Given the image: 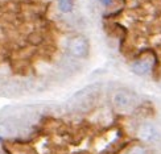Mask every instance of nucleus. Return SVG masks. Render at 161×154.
<instances>
[{
    "instance_id": "obj_1",
    "label": "nucleus",
    "mask_w": 161,
    "mask_h": 154,
    "mask_svg": "<svg viewBox=\"0 0 161 154\" xmlns=\"http://www.w3.org/2000/svg\"><path fill=\"white\" fill-rule=\"evenodd\" d=\"M69 50L75 57H85L87 54V51H89V44H87V41L83 37H75L70 40Z\"/></svg>"
},
{
    "instance_id": "obj_2",
    "label": "nucleus",
    "mask_w": 161,
    "mask_h": 154,
    "mask_svg": "<svg viewBox=\"0 0 161 154\" xmlns=\"http://www.w3.org/2000/svg\"><path fill=\"white\" fill-rule=\"evenodd\" d=\"M137 136L145 142H152V141H156V140L158 138V132H157L156 126L153 124L144 123V124H142L139 126Z\"/></svg>"
},
{
    "instance_id": "obj_3",
    "label": "nucleus",
    "mask_w": 161,
    "mask_h": 154,
    "mask_svg": "<svg viewBox=\"0 0 161 154\" xmlns=\"http://www.w3.org/2000/svg\"><path fill=\"white\" fill-rule=\"evenodd\" d=\"M132 104H133V98L128 92L120 91V92H116L115 95H114V105L120 111L130 109L132 107Z\"/></svg>"
},
{
    "instance_id": "obj_4",
    "label": "nucleus",
    "mask_w": 161,
    "mask_h": 154,
    "mask_svg": "<svg viewBox=\"0 0 161 154\" xmlns=\"http://www.w3.org/2000/svg\"><path fill=\"white\" fill-rule=\"evenodd\" d=\"M17 133V126L11 123H2L0 124V137H8Z\"/></svg>"
},
{
    "instance_id": "obj_5",
    "label": "nucleus",
    "mask_w": 161,
    "mask_h": 154,
    "mask_svg": "<svg viewBox=\"0 0 161 154\" xmlns=\"http://www.w3.org/2000/svg\"><path fill=\"white\" fill-rule=\"evenodd\" d=\"M133 72H136L139 75H144L151 70V62L149 61H137L132 65Z\"/></svg>"
},
{
    "instance_id": "obj_6",
    "label": "nucleus",
    "mask_w": 161,
    "mask_h": 154,
    "mask_svg": "<svg viewBox=\"0 0 161 154\" xmlns=\"http://www.w3.org/2000/svg\"><path fill=\"white\" fill-rule=\"evenodd\" d=\"M73 7H74V2L73 0H58V9L64 13H69Z\"/></svg>"
},
{
    "instance_id": "obj_7",
    "label": "nucleus",
    "mask_w": 161,
    "mask_h": 154,
    "mask_svg": "<svg viewBox=\"0 0 161 154\" xmlns=\"http://www.w3.org/2000/svg\"><path fill=\"white\" fill-rule=\"evenodd\" d=\"M128 154H147V151L144 148H142V146H135V148H132L130 150Z\"/></svg>"
},
{
    "instance_id": "obj_8",
    "label": "nucleus",
    "mask_w": 161,
    "mask_h": 154,
    "mask_svg": "<svg viewBox=\"0 0 161 154\" xmlns=\"http://www.w3.org/2000/svg\"><path fill=\"white\" fill-rule=\"evenodd\" d=\"M100 2H102L104 5H110L112 3V0H100Z\"/></svg>"
}]
</instances>
